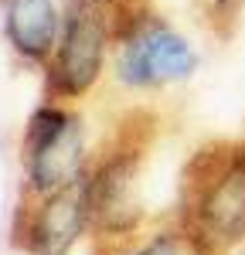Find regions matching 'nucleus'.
I'll use <instances>...</instances> for the list:
<instances>
[{
	"label": "nucleus",
	"instance_id": "obj_1",
	"mask_svg": "<svg viewBox=\"0 0 245 255\" xmlns=\"http://www.w3.org/2000/svg\"><path fill=\"white\" fill-rule=\"evenodd\" d=\"M177 228L198 255H228L245 242V143L198 146L177 187Z\"/></svg>",
	"mask_w": 245,
	"mask_h": 255
},
{
	"label": "nucleus",
	"instance_id": "obj_2",
	"mask_svg": "<svg viewBox=\"0 0 245 255\" xmlns=\"http://www.w3.org/2000/svg\"><path fill=\"white\" fill-rule=\"evenodd\" d=\"M157 136L146 113H129L89 167V235L96 242H129L143 218V170Z\"/></svg>",
	"mask_w": 245,
	"mask_h": 255
},
{
	"label": "nucleus",
	"instance_id": "obj_3",
	"mask_svg": "<svg viewBox=\"0 0 245 255\" xmlns=\"http://www.w3.org/2000/svg\"><path fill=\"white\" fill-rule=\"evenodd\" d=\"M198 55L153 10H129L116 20V75L133 89H160L191 79Z\"/></svg>",
	"mask_w": 245,
	"mask_h": 255
},
{
	"label": "nucleus",
	"instance_id": "obj_4",
	"mask_svg": "<svg viewBox=\"0 0 245 255\" xmlns=\"http://www.w3.org/2000/svg\"><path fill=\"white\" fill-rule=\"evenodd\" d=\"M24 194H55L89 177L85 129L75 113L61 106H41L24 129Z\"/></svg>",
	"mask_w": 245,
	"mask_h": 255
},
{
	"label": "nucleus",
	"instance_id": "obj_5",
	"mask_svg": "<svg viewBox=\"0 0 245 255\" xmlns=\"http://www.w3.org/2000/svg\"><path fill=\"white\" fill-rule=\"evenodd\" d=\"M109 0H61V34L51 61V92L58 99L85 96L102 75L109 48Z\"/></svg>",
	"mask_w": 245,
	"mask_h": 255
},
{
	"label": "nucleus",
	"instance_id": "obj_6",
	"mask_svg": "<svg viewBox=\"0 0 245 255\" xmlns=\"http://www.w3.org/2000/svg\"><path fill=\"white\" fill-rule=\"evenodd\" d=\"M89 177L44 197L24 194L14 225V245L31 255H68L89 232Z\"/></svg>",
	"mask_w": 245,
	"mask_h": 255
},
{
	"label": "nucleus",
	"instance_id": "obj_7",
	"mask_svg": "<svg viewBox=\"0 0 245 255\" xmlns=\"http://www.w3.org/2000/svg\"><path fill=\"white\" fill-rule=\"evenodd\" d=\"M3 7V31L14 51L27 61H44L58 48L61 10L55 0H0Z\"/></svg>",
	"mask_w": 245,
	"mask_h": 255
},
{
	"label": "nucleus",
	"instance_id": "obj_8",
	"mask_svg": "<svg viewBox=\"0 0 245 255\" xmlns=\"http://www.w3.org/2000/svg\"><path fill=\"white\" fill-rule=\"evenodd\" d=\"M126 255H198V252L191 249L187 235L174 225V228H163V232H153L150 238H143Z\"/></svg>",
	"mask_w": 245,
	"mask_h": 255
},
{
	"label": "nucleus",
	"instance_id": "obj_9",
	"mask_svg": "<svg viewBox=\"0 0 245 255\" xmlns=\"http://www.w3.org/2000/svg\"><path fill=\"white\" fill-rule=\"evenodd\" d=\"M245 0H208L204 3V14H208V24L218 31V34H228L235 27V20L242 14Z\"/></svg>",
	"mask_w": 245,
	"mask_h": 255
},
{
	"label": "nucleus",
	"instance_id": "obj_10",
	"mask_svg": "<svg viewBox=\"0 0 245 255\" xmlns=\"http://www.w3.org/2000/svg\"><path fill=\"white\" fill-rule=\"evenodd\" d=\"M109 3H116V0H109Z\"/></svg>",
	"mask_w": 245,
	"mask_h": 255
}]
</instances>
